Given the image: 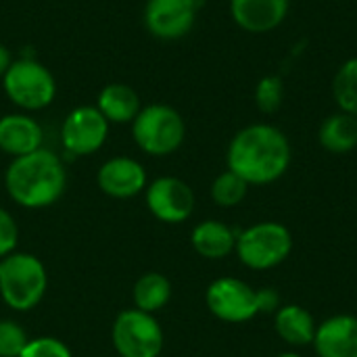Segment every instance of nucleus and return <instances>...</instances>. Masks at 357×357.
<instances>
[{"instance_id":"nucleus-1","label":"nucleus","mask_w":357,"mask_h":357,"mask_svg":"<svg viewBox=\"0 0 357 357\" xmlns=\"http://www.w3.org/2000/svg\"><path fill=\"white\" fill-rule=\"evenodd\" d=\"M293 161L287 134L272 123H251L238 130L226 151L228 169L249 186H266L280 180Z\"/></svg>"},{"instance_id":"nucleus-2","label":"nucleus","mask_w":357,"mask_h":357,"mask_svg":"<svg viewBox=\"0 0 357 357\" xmlns=\"http://www.w3.org/2000/svg\"><path fill=\"white\" fill-rule=\"evenodd\" d=\"M8 197L25 209H44L54 205L67 190V169L61 157L48 149L15 157L4 172Z\"/></svg>"},{"instance_id":"nucleus-3","label":"nucleus","mask_w":357,"mask_h":357,"mask_svg":"<svg viewBox=\"0 0 357 357\" xmlns=\"http://www.w3.org/2000/svg\"><path fill=\"white\" fill-rule=\"evenodd\" d=\"M48 289V272L40 257L15 251L0 259V297L17 314L40 305Z\"/></svg>"},{"instance_id":"nucleus-4","label":"nucleus","mask_w":357,"mask_h":357,"mask_svg":"<svg viewBox=\"0 0 357 357\" xmlns=\"http://www.w3.org/2000/svg\"><path fill=\"white\" fill-rule=\"evenodd\" d=\"M132 138L142 153L151 157H167L184 144L186 123L178 109L153 102L142 107L132 121Z\"/></svg>"},{"instance_id":"nucleus-5","label":"nucleus","mask_w":357,"mask_h":357,"mask_svg":"<svg viewBox=\"0 0 357 357\" xmlns=\"http://www.w3.org/2000/svg\"><path fill=\"white\" fill-rule=\"evenodd\" d=\"M2 88L8 100L23 111H42L56 96L52 71L33 56L15 59L2 77Z\"/></svg>"},{"instance_id":"nucleus-6","label":"nucleus","mask_w":357,"mask_h":357,"mask_svg":"<svg viewBox=\"0 0 357 357\" xmlns=\"http://www.w3.org/2000/svg\"><path fill=\"white\" fill-rule=\"evenodd\" d=\"M236 255L249 270H272L293 251V234L284 224L259 222L236 236Z\"/></svg>"},{"instance_id":"nucleus-7","label":"nucleus","mask_w":357,"mask_h":357,"mask_svg":"<svg viewBox=\"0 0 357 357\" xmlns=\"http://www.w3.org/2000/svg\"><path fill=\"white\" fill-rule=\"evenodd\" d=\"M111 343L117 357H159L165 345V335L153 314L132 307L115 318Z\"/></svg>"},{"instance_id":"nucleus-8","label":"nucleus","mask_w":357,"mask_h":357,"mask_svg":"<svg viewBox=\"0 0 357 357\" xmlns=\"http://www.w3.org/2000/svg\"><path fill=\"white\" fill-rule=\"evenodd\" d=\"M205 303L218 320L228 324H243L259 314L257 289L232 276L213 280L207 287Z\"/></svg>"},{"instance_id":"nucleus-9","label":"nucleus","mask_w":357,"mask_h":357,"mask_svg":"<svg viewBox=\"0 0 357 357\" xmlns=\"http://www.w3.org/2000/svg\"><path fill=\"white\" fill-rule=\"evenodd\" d=\"M205 0H146L144 27L159 40H180L190 33Z\"/></svg>"},{"instance_id":"nucleus-10","label":"nucleus","mask_w":357,"mask_h":357,"mask_svg":"<svg viewBox=\"0 0 357 357\" xmlns=\"http://www.w3.org/2000/svg\"><path fill=\"white\" fill-rule=\"evenodd\" d=\"M109 136V121L96 109V105L75 107L63 121L61 142L73 157H88L100 151Z\"/></svg>"},{"instance_id":"nucleus-11","label":"nucleus","mask_w":357,"mask_h":357,"mask_svg":"<svg viewBox=\"0 0 357 357\" xmlns=\"http://www.w3.org/2000/svg\"><path fill=\"white\" fill-rule=\"evenodd\" d=\"M144 199L153 218L163 224H182L195 211L192 188L174 176H161L153 180L144 190Z\"/></svg>"},{"instance_id":"nucleus-12","label":"nucleus","mask_w":357,"mask_h":357,"mask_svg":"<svg viewBox=\"0 0 357 357\" xmlns=\"http://www.w3.org/2000/svg\"><path fill=\"white\" fill-rule=\"evenodd\" d=\"M96 184L111 199H132L146 190L149 178L140 161L121 155L100 165L96 174Z\"/></svg>"},{"instance_id":"nucleus-13","label":"nucleus","mask_w":357,"mask_h":357,"mask_svg":"<svg viewBox=\"0 0 357 357\" xmlns=\"http://www.w3.org/2000/svg\"><path fill=\"white\" fill-rule=\"evenodd\" d=\"M291 0H230L234 23L249 33H268L282 25Z\"/></svg>"},{"instance_id":"nucleus-14","label":"nucleus","mask_w":357,"mask_h":357,"mask_svg":"<svg viewBox=\"0 0 357 357\" xmlns=\"http://www.w3.org/2000/svg\"><path fill=\"white\" fill-rule=\"evenodd\" d=\"M318 357H357V318L337 314L318 324L314 337Z\"/></svg>"},{"instance_id":"nucleus-15","label":"nucleus","mask_w":357,"mask_h":357,"mask_svg":"<svg viewBox=\"0 0 357 357\" xmlns=\"http://www.w3.org/2000/svg\"><path fill=\"white\" fill-rule=\"evenodd\" d=\"M44 132L40 123L25 113H8L0 117V151L15 157L42 149Z\"/></svg>"},{"instance_id":"nucleus-16","label":"nucleus","mask_w":357,"mask_h":357,"mask_svg":"<svg viewBox=\"0 0 357 357\" xmlns=\"http://www.w3.org/2000/svg\"><path fill=\"white\" fill-rule=\"evenodd\" d=\"M96 109L109 123H132L142 105L138 92L132 86L123 82H111L98 92Z\"/></svg>"},{"instance_id":"nucleus-17","label":"nucleus","mask_w":357,"mask_h":357,"mask_svg":"<svg viewBox=\"0 0 357 357\" xmlns=\"http://www.w3.org/2000/svg\"><path fill=\"white\" fill-rule=\"evenodd\" d=\"M236 232L220 220H205L192 228L190 245L205 259H224L236 249Z\"/></svg>"},{"instance_id":"nucleus-18","label":"nucleus","mask_w":357,"mask_h":357,"mask_svg":"<svg viewBox=\"0 0 357 357\" xmlns=\"http://www.w3.org/2000/svg\"><path fill=\"white\" fill-rule=\"evenodd\" d=\"M274 328H276V335L287 345L305 347L314 343L318 324L305 307L293 303V305H280V310L276 312Z\"/></svg>"},{"instance_id":"nucleus-19","label":"nucleus","mask_w":357,"mask_h":357,"mask_svg":"<svg viewBox=\"0 0 357 357\" xmlns=\"http://www.w3.org/2000/svg\"><path fill=\"white\" fill-rule=\"evenodd\" d=\"M318 142L324 151L335 155L351 153L357 146V117L343 111L328 115L320 123Z\"/></svg>"},{"instance_id":"nucleus-20","label":"nucleus","mask_w":357,"mask_h":357,"mask_svg":"<svg viewBox=\"0 0 357 357\" xmlns=\"http://www.w3.org/2000/svg\"><path fill=\"white\" fill-rule=\"evenodd\" d=\"M172 299V282L159 274V272H146L142 274L132 289V301L134 307L146 314H157L163 310Z\"/></svg>"},{"instance_id":"nucleus-21","label":"nucleus","mask_w":357,"mask_h":357,"mask_svg":"<svg viewBox=\"0 0 357 357\" xmlns=\"http://www.w3.org/2000/svg\"><path fill=\"white\" fill-rule=\"evenodd\" d=\"M333 96L339 111L357 117V56L347 59L335 73Z\"/></svg>"},{"instance_id":"nucleus-22","label":"nucleus","mask_w":357,"mask_h":357,"mask_svg":"<svg viewBox=\"0 0 357 357\" xmlns=\"http://www.w3.org/2000/svg\"><path fill=\"white\" fill-rule=\"evenodd\" d=\"M247 192H249V184L241 176L230 172V169L222 172L213 180V184H211V199H213V203L220 205V207H226V209L228 207H236L238 203H243Z\"/></svg>"},{"instance_id":"nucleus-23","label":"nucleus","mask_w":357,"mask_h":357,"mask_svg":"<svg viewBox=\"0 0 357 357\" xmlns=\"http://www.w3.org/2000/svg\"><path fill=\"white\" fill-rule=\"evenodd\" d=\"M284 102V82L280 75H264L255 86V105L261 113H276Z\"/></svg>"},{"instance_id":"nucleus-24","label":"nucleus","mask_w":357,"mask_h":357,"mask_svg":"<svg viewBox=\"0 0 357 357\" xmlns=\"http://www.w3.org/2000/svg\"><path fill=\"white\" fill-rule=\"evenodd\" d=\"M27 343L29 337L19 322L8 318L0 320V357H19Z\"/></svg>"},{"instance_id":"nucleus-25","label":"nucleus","mask_w":357,"mask_h":357,"mask_svg":"<svg viewBox=\"0 0 357 357\" xmlns=\"http://www.w3.org/2000/svg\"><path fill=\"white\" fill-rule=\"evenodd\" d=\"M19 357H73V354L56 337H36L29 339Z\"/></svg>"},{"instance_id":"nucleus-26","label":"nucleus","mask_w":357,"mask_h":357,"mask_svg":"<svg viewBox=\"0 0 357 357\" xmlns=\"http://www.w3.org/2000/svg\"><path fill=\"white\" fill-rule=\"evenodd\" d=\"M17 243H19V226L15 218L4 207H0V259L15 253Z\"/></svg>"},{"instance_id":"nucleus-27","label":"nucleus","mask_w":357,"mask_h":357,"mask_svg":"<svg viewBox=\"0 0 357 357\" xmlns=\"http://www.w3.org/2000/svg\"><path fill=\"white\" fill-rule=\"evenodd\" d=\"M257 310L259 314H276L280 310V295L270 287L257 289Z\"/></svg>"},{"instance_id":"nucleus-28","label":"nucleus","mask_w":357,"mask_h":357,"mask_svg":"<svg viewBox=\"0 0 357 357\" xmlns=\"http://www.w3.org/2000/svg\"><path fill=\"white\" fill-rule=\"evenodd\" d=\"M15 59H13V54H10V50L4 46V44H0V79L4 77V73L8 71V67H10V63H13Z\"/></svg>"},{"instance_id":"nucleus-29","label":"nucleus","mask_w":357,"mask_h":357,"mask_svg":"<svg viewBox=\"0 0 357 357\" xmlns=\"http://www.w3.org/2000/svg\"><path fill=\"white\" fill-rule=\"evenodd\" d=\"M274 357H301L299 354H295V351H282V354H278V356Z\"/></svg>"}]
</instances>
